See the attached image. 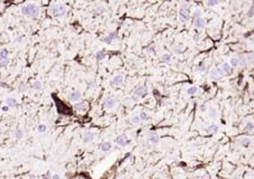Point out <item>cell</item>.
<instances>
[{"label":"cell","mask_w":254,"mask_h":179,"mask_svg":"<svg viewBox=\"0 0 254 179\" xmlns=\"http://www.w3.org/2000/svg\"><path fill=\"white\" fill-rule=\"evenodd\" d=\"M218 67L221 68V71L224 73V75H225V74H231L232 70H233L232 66H231L228 63H224V64H222L221 66H218Z\"/></svg>","instance_id":"9a60e30c"},{"label":"cell","mask_w":254,"mask_h":179,"mask_svg":"<svg viewBox=\"0 0 254 179\" xmlns=\"http://www.w3.org/2000/svg\"><path fill=\"white\" fill-rule=\"evenodd\" d=\"M224 76V73L221 71V68L219 67H214L211 70V72H209V77L212 78V80H219V78H222Z\"/></svg>","instance_id":"8992f818"},{"label":"cell","mask_w":254,"mask_h":179,"mask_svg":"<svg viewBox=\"0 0 254 179\" xmlns=\"http://www.w3.org/2000/svg\"><path fill=\"white\" fill-rule=\"evenodd\" d=\"M247 64H254V54H249L247 56H245Z\"/></svg>","instance_id":"e575fe53"},{"label":"cell","mask_w":254,"mask_h":179,"mask_svg":"<svg viewBox=\"0 0 254 179\" xmlns=\"http://www.w3.org/2000/svg\"><path fill=\"white\" fill-rule=\"evenodd\" d=\"M93 139H94V133L91 132V131H86L84 134H83V141L84 142H86V143H90L93 141Z\"/></svg>","instance_id":"5bb4252c"},{"label":"cell","mask_w":254,"mask_h":179,"mask_svg":"<svg viewBox=\"0 0 254 179\" xmlns=\"http://www.w3.org/2000/svg\"><path fill=\"white\" fill-rule=\"evenodd\" d=\"M6 104L9 107H12V106L17 105V101L14 97H8V99H6Z\"/></svg>","instance_id":"603a6c76"},{"label":"cell","mask_w":254,"mask_h":179,"mask_svg":"<svg viewBox=\"0 0 254 179\" xmlns=\"http://www.w3.org/2000/svg\"><path fill=\"white\" fill-rule=\"evenodd\" d=\"M27 87H28V86H27L26 83H20V84H19V87H18V90H19V92L22 93V92H26V91H27Z\"/></svg>","instance_id":"8d00e7d4"},{"label":"cell","mask_w":254,"mask_h":179,"mask_svg":"<svg viewBox=\"0 0 254 179\" xmlns=\"http://www.w3.org/2000/svg\"><path fill=\"white\" fill-rule=\"evenodd\" d=\"M31 87H33L34 90H36V91H39V90H41V87H43V84L41 83V81H34L33 84H31Z\"/></svg>","instance_id":"cb8c5ba5"},{"label":"cell","mask_w":254,"mask_h":179,"mask_svg":"<svg viewBox=\"0 0 254 179\" xmlns=\"http://www.w3.org/2000/svg\"><path fill=\"white\" fill-rule=\"evenodd\" d=\"M199 110H200L202 112H206V111H207V106L205 105V104H203V105H200V107H199Z\"/></svg>","instance_id":"ab89813d"},{"label":"cell","mask_w":254,"mask_h":179,"mask_svg":"<svg viewBox=\"0 0 254 179\" xmlns=\"http://www.w3.org/2000/svg\"><path fill=\"white\" fill-rule=\"evenodd\" d=\"M115 143H118L120 147H125L131 143V139H129L127 134H120L115 138Z\"/></svg>","instance_id":"5b68a950"},{"label":"cell","mask_w":254,"mask_h":179,"mask_svg":"<svg viewBox=\"0 0 254 179\" xmlns=\"http://www.w3.org/2000/svg\"><path fill=\"white\" fill-rule=\"evenodd\" d=\"M21 41H22V37H21V36H19V37H17V38L15 39V43H20Z\"/></svg>","instance_id":"60d3db41"},{"label":"cell","mask_w":254,"mask_h":179,"mask_svg":"<svg viewBox=\"0 0 254 179\" xmlns=\"http://www.w3.org/2000/svg\"><path fill=\"white\" fill-rule=\"evenodd\" d=\"M48 12L53 17H63L67 14V7L63 3H55L48 8Z\"/></svg>","instance_id":"7a4b0ae2"},{"label":"cell","mask_w":254,"mask_h":179,"mask_svg":"<svg viewBox=\"0 0 254 179\" xmlns=\"http://www.w3.org/2000/svg\"><path fill=\"white\" fill-rule=\"evenodd\" d=\"M131 122H132L133 124H139V123L141 122V120H140V116H139V114H138V116H137V114L132 116V118H131Z\"/></svg>","instance_id":"1f68e13d"},{"label":"cell","mask_w":254,"mask_h":179,"mask_svg":"<svg viewBox=\"0 0 254 179\" xmlns=\"http://www.w3.org/2000/svg\"><path fill=\"white\" fill-rule=\"evenodd\" d=\"M74 109L77 111V112H85L87 110V103L85 101H77L74 103Z\"/></svg>","instance_id":"52a82bcc"},{"label":"cell","mask_w":254,"mask_h":179,"mask_svg":"<svg viewBox=\"0 0 254 179\" xmlns=\"http://www.w3.org/2000/svg\"><path fill=\"white\" fill-rule=\"evenodd\" d=\"M161 61L163 63H170L171 62V55L170 54H163L161 56Z\"/></svg>","instance_id":"83f0119b"},{"label":"cell","mask_w":254,"mask_h":179,"mask_svg":"<svg viewBox=\"0 0 254 179\" xmlns=\"http://www.w3.org/2000/svg\"><path fill=\"white\" fill-rule=\"evenodd\" d=\"M51 178H53V179H60L61 177H60L58 175H51Z\"/></svg>","instance_id":"7bdbcfd3"},{"label":"cell","mask_w":254,"mask_h":179,"mask_svg":"<svg viewBox=\"0 0 254 179\" xmlns=\"http://www.w3.org/2000/svg\"><path fill=\"white\" fill-rule=\"evenodd\" d=\"M179 19L182 22H188V20L190 19V14H189V8L183 3L182 8L179 9Z\"/></svg>","instance_id":"277c9868"},{"label":"cell","mask_w":254,"mask_h":179,"mask_svg":"<svg viewBox=\"0 0 254 179\" xmlns=\"http://www.w3.org/2000/svg\"><path fill=\"white\" fill-rule=\"evenodd\" d=\"M218 129L219 128H218L217 124H211L205 129V131H206V133H216L218 131Z\"/></svg>","instance_id":"ac0fdd59"},{"label":"cell","mask_w":254,"mask_h":179,"mask_svg":"<svg viewBox=\"0 0 254 179\" xmlns=\"http://www.w3.org/2000/svg\"><path fill=\"white\" fill-rule=\"evenodd\" d=\"M148 140H149V142H150V143H152V145H157V143L159 142V137L157 136V133H154V132H150V133L148 134Z\"/></svg>","instance_id":"2e32d148"},{"label":"cell","mask_w":254,"mask_h":179,"mask_svg":"<svg viewBox=\"0 0 254 179\" xmlns=\"http://www.w3.org/2000/svg\"><path fill=\"white\" fill-rule=\"evenodd\" d=\"M37 130H38V132H41V133H45V132L47 131V126H45L44 123H41L39 126H37Z\"/></svg>","instance_id":"d6a6232c"},{"label":"cell","mask_w":254,"mask_h":179,"mask_svg":"<svg viewBox=\"0 0 254 179\" xmlns=\"http://www.w3.org/2000/svg\"><path fill=\"white\" fill-rule=\"evenodd\" d=\"M9 64V58H0V67H6Z\"/></svg>","instance_id":"d590c367"},{"label":"cell","mask_w":254,"mask_h":179,"mask_svg":"<svg viewBox=\"0 0 254 179\" xmlns=\"http://www.w3.org/2000/svg\"><path fill=\"white\" fill-rule=\"evenodd\" d=\"M0 58H9V52L7 48L0 49Z\"/></svg>","instance_id":"d4e9b609"},{"label":"cell","mask_w":254,"mask_h":179,"mask_svg":"<svg viewBox=\"0 0 254 179\" xmlns=\"http://www.w3.org/2000/svg\"><path fill=\"white\" fill-rule=\"evenodd\" d=\"M207 110H208V116H209L211 119H216L217 118V111H216L215 107H209Z\"/></svg>","instance_id":"7402d4cb"},{"label":"cell","mask_w":254,"mask_h":179,"mask_svg":"<svg viewBox=\"0 0 254 179\" xmlns=\"http://www.w3.org/2000/svg\"><path fill=\"white\" fill-rule=\"evenodd\" d=\"M198 17H202V11L199 9H196L193 14V18L195 19V18H198Z\"/></svg>","instance_id":"74e56055"},{"label":"cell","mask_w":254,"mask_h":179,"mask_svg":"<svg viewBox=\"0 0 254 179\" xmlns=\"http://www.w3.org/2000/svg\"><path fill=\"white\" fill-rule=\"evenodd\" d=\"M254 16V6H252L247 11V17H253Z\"/></svg>","instance_id":"f35d334b"},{"label":"cell","mask_w":254,"mask_h":179,"mask_svg":"<svg viewBox=\"0 0 254 179\" xmlns=\"http://www.w3.org/2000/svg\"><path fill=\"white\" fill-rule=\"evenodd\" d=\"M184 49H185V47H184L183 44H178V45L173 48V52L177 54H182L184 52Z\"/></svg>","instance_id":"f1b7e54d"},{"label":"cell","mask_w":254,"mask_h":179,"mask_svg":"<svg viewBox=\"0 0 254 179\" xmlns=\"http://www.w3.org/2000/svg\"><path fill=\"white\" fill-rule=\"evenodd\" d=\"M115 104H117V101H115V99L112 97V96L106 97L105 101H104V107H105V109H113V107L115 106Z\"/></svg>","instance_id":"8fae6325"},{"label":"cell","mask_w":254,"mask_h":179,"mask_svg":"<svg viewBox=\"0 0 254 179\" xmlns=\"http://www.w3.org/2000/svg\"><path fill=\"white\" fill-rule=\"evenodd\" d=\"M105 57H106V54H105V52H104V51H99L98 53L95 54V59H96L98 62H101V61H103Z\"/></svg>","instance_id":"d6986e66"},{"label":"cell","mask_w":254,"mask_h":179,"mask_svg":"<svg viewBox=\"0 0 254 179\" xmlns=\"http://www.w3.org/2000/svg\"><path fill=\"white\" fill-rule=\"evenodd\" d=\"M22 137H24V131H22L21 129H19V128H18V129L15 131V138H16L17 140H20Z\"/></svg>","instance_id":"4dcf8cb0"},{"label":"cell","mask_w":254,"mask_h":179,"mask_svg":"<svg viewBox=\"0 0 254 179\" xmlns=\"http://www.w3.org/2000/svg\"><path fill=\"white\" fill-rule=\"evenodd\" d=\"M123 81H124V78H123L122 75H115L114 77H112V80L110 81V85L113 86V87H118V86L123 84Z\"/></svg>","instance_id":"ba28073f"},{"label":"cell","mask_w":254,"mask_h":179,"mask_svg":"<svg viewBox=\"0 0 254 179\" xmlns=\"http://www.w3.org/2000/svg\"><path fill=\"white\" fill-rule=\"evenodd\" d=\"M219 3V0H206V6L207 7H215Z\"/></svg>","instance_id":"f546056e"},{"label":"cell","mask_w":254,"mask_h":179,"mask_svg":"<svg viewBox=\"0 0 254 179\" xmlns=\"http://www.w3.org/2000/svg\"><path fill=\"white\" fill-rule=\"evenodd\" d=\"M139 116H140V120L143 121V122H146V121H149L150 120V116H148L144 111H141L140 113H139Z\"/></svg>","instance_id":"484cf974"},{"label":"cell","mask_w":254,"mask_h":179,"mask_svg":"<svg viewBox=\"0 0 254 179\" xmlns=\"http://www.w3.org/2000/svg\"><path fill=\"white\" fill-rule=\"evenodd\" d=\"M118 39V32H111L108 34V36L104 38V43L108 45H111L113 42Z\"/></svg>","instance_id":"30bf717a"},{"label":"cell","mask_w":254,"mask_h":179,"mask_svg":"<svg viewBox=\"0 0 254 179\" xmlns=\"http://www.w3.org/2000/svg\"><path fill=\"white\" fill-rule=\"evenodd\" d=\"M21 14L25 16V17H28V18H37L41 14V8L39 6H37L36 3H26L24 5L20 8Z\"/></svg>","instance_id":"6da1fadb"},{"label":"cell","mask_w":254,"mask_h":179,"mask_svg":"<svg viewBox=\"0 0 254 179\" xmlns=\"http://www.w3.org/2000/svg\"><path fill=\"white\" fill-rule=\"evenodd\" d=\"M197 92H198V87H197V86L192 85V86H189V87L187 88V94L188 95H195V94H197Z\"/></svg>","instance_id":"44dd1931"},{"label":"cell","mask_w":254,"mask_h":179,"mask_svg":"<svg viewBox=\"0 0 254 179\" xmlns=\"http://www.w3.org/2000/svg\"><path fill=\"white\" fill-rule=\"evenodd\" d=\"M81 96H82V94H81L80 91L74 90V91H72L71 93L68 94L67 99H68V101H71V102H77V101L81 100Z\"/></svg>","instance_id":"9c48e42d"},{"label":"cell","mask_w":254,"mask_h":179,"mask_svg":"<svg viewBox=\"0 0 254 179\" xmlns=\"http://www.w3.org/2000/svg\"><path fill=\"white\" fill-rule=\"evenodd\" d=\"M230 65L232 66V68H236L241 65V55L238 56H233L231 59H230Z\"/></svg>","instance_id":"7c38bea8"},{"label":"cell","mask_w":254,"mask_h":179,"mask_svg":"<svg viewBox=\"0 0 254 179\" xmlns=\"http://www.w3.org/2000/svg\"><path fill=\"white\" fill-rule=\"evenodd\" d=\"M206 70V66L204 63H198V65L196 66V72H204Z\"/></svg>","instance_id":"836d02e7"},{"label":"cell","mask_w":254,"mask_h":179,"mask_svg":"<svg viewBox=\"0 0 254 179\" xmlns=\"http://www.w3.org/2000/svg\"><path fill=\"white\" fill-rule=\"evenodd\" d=\"M20 1H22V0H16V2H20Z\"/></svg>","instance_id":"ee69618b"},{"label":"cell","mask_w":254,"mask_h":179,"mask_svg":"<svg viewBox=\"0 0 254 179\" xmlns=\"http://www.w3.org/2000/svg\"><path fill=\"white\" fill-rule=\"evenodd\" d=\"M147 94H148L147 87H146L144 85H139V86L135 87V90H134V92H133V95L131 96V99H132L133 101H137L138 97H142V96H146Z\"/></svg>","instance_id":"3957f363"},{"label":"cell","mask_w":254,"mask_h":179,"mask_svg":"<svg viewBox=\"0 0 254 179\" xmlns=\"http://www.w3.org/2000/svg\"><path fill=\"white\" fill-rule=\"evenodd\" d=\"M63 1H66V0H63Z\"/></svg>","instance_id":"f6af8a7d"},{"label":"cell","mask_w":254,"mask_h":179,"mask_svg":"<svg viewBox=\"0 0 254 179\" xmlns=\"http://www.w3.org/2000/svg\"><path fill=\"white\" fill-rule=\"evenodd\" d=\"M244 130H245L246 132H251V131H253L254 123L253 122H246V124H245V126H244Z\"/></svg>","instance_id":"4316f807"},{"label":"cell","mask_w":254,"mask_h":179,"mask_svg":"<svg viewBox=\"0 0 254 179\" xmlns=\"http://www.w3.org/2000/svg\"><path fill=\"white\" fill-rule=\"evenodd\" d=\"M238 143H240L241 146H243V147H247V146L251 143V139H250V138L243 137L238 140Z\"/></svg>","instance_id":"ffe728a7"},{"label":"cell","mask_w":254,"mask_h":179,"mask_svg":"<svg viewBox=\"0 0 254 179\" xmlns=\"http://www.w3.org/2000/svg\"><path fill=\"white\" fill-rule=\"evenodd\" d=\"M8 110H9V106H8V105H5V106H2V111H3V112H7V111H8Z\"/></svg>","instance_id":"b9f144b4"},{"label":"cell","mask_w":254,"mask_h":179,"mask_svg":"<svg viewBox=\"0 0 254 179\" xmlns=\"http://www.w3.org/2000/svg\"><path fill=\"white\" fill-rule=\"evenodd\" d=\"M194 26L196 28H204L206 26V20L203 17H198V18H195L194 19Z\"/></svg>","instance_id":"4fadbf2b"},{"label":"cell","mask_w":254,"mask_h":179,"mask_svg":"<svg viewBox=\"0 0 254 179\" xmlns=\"http://www.w3.org/2000/svg\"><path fill=\"white\" fill-rule=\"evenodd\" d=\"M100 149H101L103 152H109V151L112 149V143L111 142H109V141H104V142H102L101 143Z\"/></svg>","instance_id":"e0dca14e"}]
</instances>
